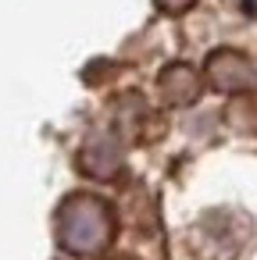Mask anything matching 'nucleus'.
Wrapping results in <instances>:
<instances>
[{"label":"nucleus","mask_w":257,"mask_h":260,"mask_svg":"<svg viewBox=\"0 0 257 260\" xmlns=\"http://www.w3.org/2000/svg\"><path fill=\"white\" fill-rule=\"evenodd\" d=\"M115 239V214L93 192H75L58 210V242L75 256H93Z\"/></svg>","instance_id":"f257e3e1"},{"label":"nucleus","mask_w":257,"mask_h":260,"mask_svg":"<svg viewBox=\"0 0 257 260\" xmlns=\"http://www.w3.org/2000/svg\"><path fill=\"white\" fill-rule=\"evenodd\" d=\"M207 79H211L214 89H243V86L253 79V68L246 64L243 54L218 50V54L207 61Z\"/></svg>","instance_id":"f03ea898"},{"label":"nucleus","mask_w":257,"mask_h":260,"mask_svg":"<svg viewBox=\"0 0 257 260\" xmlns=\"http://www.w3.org/2000/svg\"><path fill=\"white\" fill-rule=\"evenodd\" d=\"M86 168L97 175V178H111L118 168H122V150H118V139L107 136V132H97L90 143H86V153H82Z\"/></svg>","instance_id":"7ed1b4c3"},{"label":"nucleus","mask_w":257,"mask_h":260,"mask_svg":"<svg viewBox=\"0 0 257 260\" xmlns=\"http://www.w3.org/2000/svg\"><path fill=\"white\" fill-rule=\"evenodd\" d=\"M161 86H164L168 104H193V100H196V93H200V79H196L186 64L168 68V72H164V79H161Z\"/></svg>","instance_id":"20e7f679"},{"label":"nucleus","mask_w":257,"mask_h":260,"mask_svg":"<svg viewBox=\"0 0 257 260\" xmlns=\"http://www.w3.org/2000/svg\"><path fill=\"white\" fill-rule=\"evenodd\" d=\"M157 8H161V11H172V15H179V11L193 8V0H157Z\"/></svg>","instance_id":"39448f33"}]
</instances>
